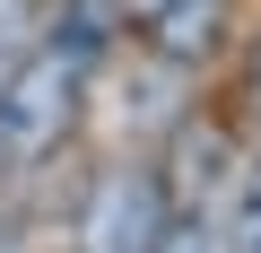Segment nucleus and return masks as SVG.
<instances>
[{"mask_svg":"<svg viewBox=\"0 0 261 253\" xmlns=\"http://www.w3.org/2000/svg\"><path fill=\"white\" fill-rule=\"evenodd\" d=\"M148 253H235V244H226V218H192V210H174L166 236H157Z\"/></svg>","mask_w":261,"mask_h":253,"instance_id":"423d86ee","label":"nucleus"},{"mask_svg":"<svg viewBox=\"0 0 261 253\" xmlns=\"http://www.w3.org/2000/svg\"><path fill=\"white\" fill-rule=\"evenodd\" d=\"M226 44H235V0H166L148 18V53L166 70H183V79L226 61Z\"/></svg>","mask_w":261,"mask_h":253,"instance_id":"20e7f679","label":"nucleus"},{"mask_svg":"<svg viewBox=\"0 0 261 253\" xmlns=\"http://www.w3.org/2000/svg\"><path fill=\"white\" fill-rule=\"evenodd\" d=\"M174 201H166V175L157 166H105L79 201V253H148L166 236Z\"/></svg>","mask_w":261,"mask_h":253,"instance_id":"f03ea898","label":"nucleus"},{"mask_svg":"<svg viewBox=\"0 0 261 253\" xmlns=\"http://www.w3.org/2000/svg\"><path fill=\"white\" fill-rule=\"evenodd\" d=\"M113 9H122V27H148V18L166 9V0H113Z\"/></svg>","mask_w":261,"mask_h":253,"instance_id":"1a4fd4ad","label":"nucleus"},{"mask_svg":"<svg viewBox=\"0 0 261 253\" xmlns=\"http://www.w3.org/2000/svg\"><path fill=\"white\" fill-rule=\"evenodd\" d=\"M0 79H9V61H0Z\"/></svg>","mask_w":261,"mask_h":253,"instance_id":"9d476101","label":"nucleus"},{"mask_svg":"<svg viewBox=\"0 0 261 253\" xmlns=\"http://www.w3.org/2000/svg\"><path fill=\"white\" fill-rule=\"evenodd\" d=\"M226 244H235V253H261V157L244 166V183H235V201H226Z\"/></svg>","mask_w":261,"mask_h":253,"instance_id":"0eeeda50","label":"nucleus"},{"mask_svg":"<svg viewBox=\"0 0 261 253\" xmlns=\"http://www.w3.org/2000/svg\"><path fill=\"white\" fill-rule=\"evenodd\" d=\"M166 201L174 210H192V218H226V201H235V183H244V149H235V131L226 122H174V140H166Z\"/></svg>","mask_w":261,"mask_h":253,"instance_id":"7ed1b4c3","label":"nucleus"},{"mask_svg":"<svg viewBox=\"0 0 261 253\" xmlns=\"http://www.w3.org/2000/svg\"><path fill=\"white\" fill-rule=\"evenodd\" d=\"M235 105H244V122L261 131V35L244 44V70H235Z\"/></svg>","mask_w":261,"mask_h":253,"instance_id":"6e6552de","label":"nucleus"},{"mask_svg":"<svg viewBox=\"0 0 261 253\" xmlns=\"http://www.w3.org/2000/svg\"><path fill=\"white\" fill-rule=\"evenodd\" d=\"M79 105H87V61H70L61 44H27L0 79V157H53L79 131Z\"/></svg>","mask_w":261,"mask_h":253,"instance_id":"f257e3e1","label":"nucleus"},{"mask_svg":"<svg viewBox=\"0 0 261 253\" xmlns=\"http://www.w3.org/2000/svg\"><path fill=\"white\" fill-rule=\"evenodd\" d=\"M113 35H122V9H113V0H53V9L35 18V44H61L87 70L113 53Z\"/></svg>","mask_w":261,"mask_h":253,"instance_id":"39448f33","label":"nucleus"}]
</instances>
